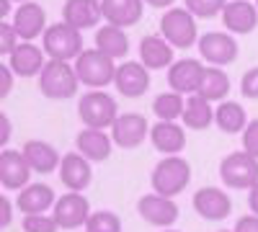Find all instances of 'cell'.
<instances>
[{
    "label": "cell",
    "instance_id": "ee69618b",
    "mask_svg": "<svg viewBox=\"0 0 258 232\" xmlns=\"http://www.w3.org/2000/svg\"><path fill=\"white\" fill-rule=\"evenodd\" d=\"M13 3H18V6H21V3H29V0H13Z\"/></svg>",
    "mask_w": 258,
    "mask_h": 232
},
{
    "label": "cell",
    "instance_id": "8d00e7d4",
    "mask_svg": "<svg viewBox=\"0 0 258 232\" xmlns=\"http://www.w3.org/2000/svg\"><path fill=\"white\" fill-rule=\"evenodd\" d=\"M240 93H243V98H248V101H258V65L250 67V70L243 75V80H240Z\"/></svg>",
    "mask_w": 258,
    "mask_h": 232
},
{
    "label": "cell",
    "instance_id": "603a6c76",
    "mask_svg": "<svg viewBox=\"0 0 258 232\" xmlns=\"http://www.w3.org/2000/svg\"><path fill=\"white\" fill-rule=\"evenodd\" d=\"M57 204V194L49 183H29L24 191H18L16 206L18 212L26 214H47L49 209H54Z\"/></svg>",
    "mask_w": 258,
    "mask_h": 232
},
{
    "label": "cell",
    "instance_id": "4dcf8cb0",
    "mask_svg": "<svg viewBox=\"0 0 258 232\" xmlns=\"http://www.w3.org/2000/svg\"><path fill=\"white\" fill-rule=\"evenodd\" d=\"M230 93V78L222 67H207L204 72V80H202V88H199V96H204L209 103L212 101H225Z\"/></svg>",
    "mask_w": 258,
    "mask_h": 232
},
{
    "label": "cell",
    "instance_id": "83f0119b",
    "mask_svg": "<svg viewBox=\"0 0 258 232\" xmlns=\"http://www.w3.org/2000/svg\"><path fill=\"white\" fill-rule=\"evenodd\" d=\"M214 124L217 129L225 134H243L248 126V114L243 109V103L238 101H222L217 109H214Z\"/></svg>",
    "mask_w": 258,
    "mask_h": 232
},
{
    "label": "cell",
    "instance_id": "e575fe53",
    "mask_svg": "<svg viewBox=\"0 0 258 232\" xmlns=\"http://www.w3.org/2000/svg\"><path fill=\"white\" fill-rule=\"evenodd\" d=\"M21 224H24V232H57L59 229L52 214H26Z\"/></svg>",
    "mask_w": 258,
    "mask_h": 232
},
{
    "label": "cell",
    "instance_id": "d6a6232c",
    "mask_svg": "<svg viewBox=\"0 0 258 232\" xmlns=\"http://www.w3.org/2000/svg\"><path fill=\"white\" fill-rule=\"evenodd\" d=\"M230 3V0H186V6L197 18H217L222 16L225 6Z\"/></svg>",
    "mask_w": 258,
    "mask_h": 232
},
{
    "label": "cell",
    "instance_id": "277c9868",
    "mask_svg": "<svg viewBox=\"0 0 258 232\" xmlns=\"http://www.w3.org/2000/svg\"><path fill=\"white\" fill-rule=\"evenodd\" d=\"M75 72L80 78V86H88L91 91H103L106 86H111L116 78V59L106 57L103 52L93 49H83V54L73 62Z\"/></svg>",
    "mask_w": 258,
    "mask_h": 232
},
{
    "label": "cell",
    "instance_id": "2e32d148",
    "mask_svg": "<svg viewBox=\"0 0 258 232\" xmlns=\"http://www.w3.org/2000/svg\"><path fill=\"white\" fill-rule=\"evenodd\" d=\"M13 29L18 31L21 41H34L36 36H44V31L49 29L47 26V11L41 8L39 3L29 0V3H21L11 18Z\"/></svg>",
    "mask_w": 258,
    "mask_h": 232
},
{
    "label": "cell",
    "instance_id": "ab89813d",
    "mask_svg": "<svg viewBox=\"0 0 258 232\" xmlns=\"http://www.w3.org/2000/svg\"><path fill=\"white\" fill-rule=\"evenodd\" d=\"M232 232H258V217L255 214H245L238 219V224L232 227Z\"/></svg>",
    "mask_w": 258,
    "mask_h": 232
},
{
    "label": "cell",
    "instance_id": "bcb514c9",
    "mask_svg": "<svg viewBox=\"0 0 258 232\" xmlns=\"http://www.w3.org/2000/svg\"><path fill=\"white\" fill-rule=\"evenodd\" d=\"M217 232H232V229H217Z\"/></svg>",
    "mask_w": 258,
    "mask_h": 232
},
{
    "label": "cell",
    "instance_id": "7c38bea8",
    "mask_svg": "<svg viewBox=\"0 0 258 232\" xmlns=\"http://www.w3.org/2000/svg\"><path fill=\"white\" fill-rule=\"evenodd\" d=\"M191 204L197 209V214L207 222H222L232 212V199L220 186H202L199 191L194 194Z\"/></svg>",
    "mask_w": 258,
    "mask_h": 232
},
{
    "label": "cell",
    "instance_id": "d6986e66",
    "mask_svg": "<svg viewBox=\"0 0 258 232\" xmlns=\"http://www.w3.org/2000/svg\"><path fill=\"white\" fill-rule=\"evenodd\" d=\"M114 86L124 98H140L150 91V70L142 65V62H121L116 67V78Z\"/></svg>",
    "mask_w": 258,
    "mask_h": 232
},
{
    "label": "cell",
    "instance_id": "7402d4cb",
    "mask_svg": "<svg viewBox=\"0 0 258 232\" xmlns=\"http://www.w3.org/2000/svg\"><path fill=\"white\" fill-rule=\"evenodd\" d=\"M140 62L153 72V70H168L176 62V49L168 44L160 34H147L140 41Z\"/></svg>",
    "mask_w": 258,
    "mask_h": 232
},
{
    "label": "cell",
    "instance_id": "5b68a950",
    "mask_svg": "<svg viewBox=\"0 0 258 232\" xmlns=\"http://www.w3.org/2000/svg\"><path fill=\"white\" fill-rule=\"evenodd\" d=\"M41 49L47 52L49 59L75 62L83 54V31H78L70 24H64V21L49 24V29L41 36Z\"/></svg>",
    "mask_w": 258,
    "mask_h": 232
},
{
    "label": "cell",
    "instance_id": "b9f144b4",
    "mask_svg": "<svg viewBox=\"0 0 258 232\" xmlns=\"http://www.w3.org/2000/svg\"><path fill=\"white\" fill-rule=\"evenodd\" d=\"M248 206H250V214H255V217H258V183L248 191Z\"/></svg>",
    "mask_w": 258,
    "mask_h": 232
},
{
    "label": "cell",
    "instance_id": "4316f807",
    "mask_svg": "<svg viewBox=\"0 0 258 232\" xmlns=\"http://www.w3.org/2000/svg\"><path fill=\"white\" fill-rule=\"evenodd\" d=\"M181 124L186 129H194V132H202V129H209L214 124V109L212 103L194 93V96H186V109H183V116H181Z\"/></svg>",
    "mask_w": 258,
    "mask_h": 232
},
{
    "label": "cell",
    "instance_id": "f546056e",
    "mask_svg": "<svg viewBox=\"0 0 258 232\" xmlns=\"http://www.w3.org/2000/svg\"><path fill=\"white\" fill-rule=\"evenodd\" d=\"M183 109H186V96H181L176 91L160 93L153 101V114L158 116V121H181Z\"/></svg>",
    "mask_w": 258,
    "mask_h": 232
},
{
    "label": "cell",
    "instance_id": "7dc6e473",
    "mask_svg": "<svg viewBox=\"0 0 258 232\" xmlns=\"http://www.w3.org/2000/svg\"><path fill=\"white\" fill-rule=\"evenodd\" d=\"M255 8H258V0H255Z\"/></svg>",
    "mask_w": 258,
    "mask_h": 232
},
{
    "label": "cell",
    "instance_id": "d4e9b609",
    "mask_svg": "<svg viewBox=\"0 0 258 232\" xmlns=\"http://www.w3.org/2000/svg\"><path fill=\"white\" fill-rule=\"evenodd\" d=\"M21 150H24V155H26V160H29V165H31L34 173L49 176V173L59 171L62 158H59V152H57L54 144H49V142H44V139H29L24 147H21Z\"/></svg>",
    "mask_w": 258,
    "mask_h": 232
},
{
    "label": "cell",
    "instance_id": "ac0fdd59",
    "mask_svg": "<svg viewBox=\"0 0 258 232\" xmlns=\"http://www.w3.org/2000/svg\"><path fill=\"white\" fill-rule=\"evenodd\" d=\"M16 78H39L47 65V52L36 47L34 41H21V47L6 59Z\"/></svg>",
    "mask_w": 258,
    "mask_h": 232
},
{
    "label": "cell",
    "instance_id": "1f68e13d",
    "mask_svg": "<svg viewBox=\"0 0 258 232\" xmlns=\"http://www.w3.org/2000/svg\"><path fill=\"white\" fill-rule=\"evenodd\" d=\"M85 232H121V219L116 212L109 209H98L85 222Z\"/></svg>",
    "mask_w": 258,
    "mask_h": 232
},
{
    "label": "cell",
    "instance_id": "74e56055",
    "mask_svg": "<svg viewBox=\"0 0 258 232\" xmlns=\"http://www.w3.org/2000/svg\"><path fill=\"white\" fill-rule=\"evenodd\" d=\"M13 70L8 67V62H3L0 65V98H8L11 91H13Z\"/></svg>",
    "mask_w": 258,
    "mask_h": 232
},
{
    "label": "cell",
    "instance_id": "f1b7e54d",
    "mask_svg": "<svg viewBox=\"0 0 258 232\" xmlns=\"http://www.w3.org/2000/svg\"><path fill=\"white\" fill-rule=\"evenodd\" d=\"M93 41H96V49L103 52L106 57H111V59H121L129 52V36H126V31L119 29V26H111V24L101 26L96 31Z\"/></svg>",
    "mask_w": 258,
    "mask_h": 232
},
{
    "label": "cell",
    "instance_id": "d590c367",
    "mask_svg": "<svg viewBox=\"0 0 258 232\" xmlns=\"http://www.w3.org/2000/svg\"><path fill=\"white\" fill-rule=\"evenodd\" d=\"M240 142H243V150L253 158H258V119H250L245 132L240 134Z\"/></svg>",
    "mask_w": 258,
    "mask_h": 232
},
{
    "label": "cell",
    "instance_id": "6da1fadb",
    "mask_svg": "<svg viewBox=\"0 0 258 232\" xmlns=\"http://www.w3.org/2000/svg\"><path fill=\"white\" fill-rule=\"evenodd\" d=\"M80 88V78L75 72L73 62H62V59H49L44 70L39 75V91L49 101H68L75 98Z\"/></svg>",
    "mask_w": 258,
    "mask_h": 232
},
{
    "label": "cell",
    "instance_id": "484cf974",
    "mask_svg": "<svg viewBox=\"0 0 258 232\" xmlns=\"http://www.w3.org/2000/svg\"><path fill=\"white\" fill-rule=\"evenodd\" d=\"M101 8H103L106 24L126 29V26H135L142 18L145 0H101Z\"/></svg>",
    "mask_w": 258,
    "mask_h": 232
},
{
    "label": "cell",
    "instance_id": "44dd1931",
    "mask_svg": "<svg viewBox=\"0 0 258 232\" xmlns=\"http://www.w3.org/2000/svg\"><path fill=\"white\" fill-rule=\"evenodd\" d=\"M75 150L88 158L91 163H103L111 158V150H114V139H111V132H103V129H88L83 126L75 137Z\"/></svg>",
    "mask_w": 258,
    "mask_h": 232
},
{
    "label": "cell",
    "instance_id": "e0dca14e",
    "mask_svg": "<svg viewBox=\"0 0 258 232\" xmlns=\"http://www.w3.org/2000/svg\"><path fill=\"white\" fill-rule=\"evenodd\" d=\"M220 21H222L225 31H230L232 36H243L258 26V8L250 0H230Z\"/></svg>",
    "mask_w": 258,
    "mask_h": 232
},
{
    "label": "cell",
    "instance_id": "836d02e7",
    "mask_svg": "<svg viewBox=\"0 0 258 232\" xmlns=\"http://www.w3.org/2000/svg\"><path fill=\"white\" fill-rule=\"evenodd\" d=\"M18 47H21V36L13 29V24L11 21H0V54L8 59Z\"/></svg>",
    "mask_w": 258,
    "mask_h": 232
},
{
    "label": "cell",
    "instance_id": "30bf717a",
    "mask_svg": "<svg viewBox=\"0 0 258 232\" xmlns=\"http://www.w3.org/2000/svg\"><path fill=\"white\" fill-rule=\"evenodd\" d=\"M150 121L137 114V111H126V114H119V119L114 121L111 126V139L114 144H119L121 150H135V147H140L145 139H150Z\"/></svg>",
    "mask_w": 258,
    "mask_h": 232
},
{
    "label": "cell",
    "instance_id": "8fae6325",
    "mask_svg": "<svg viewBox=\"0 0 258 232\" xmlns=\"http://www.w3.org/2000/svg\"><path fill=\"white\" fill-rule=\"evenodd\" d=\"M31 165L24 155V150H11L6 147L0 152V183L6 191H24L31 183Z\"/></svg>",
    "mask_w": 258,
    "mask_h": 232
},
{
    "label": "cell",
    "instance_id": "ba28073f",
    "mask_svg": "<svg viewBox=\"0 0 258 232\" xmlns=\"http://www.w3.org/2000/svg\"><path fill=\"white\" fill-rule=\"evenodd\" d=\"M197 47H199L202 59L209 62V67H227L240 54L238 39L230 31H207V34H202Z\"/></svg>",
    "mask_w": 258,
    "mask_h": 232
},
{
    "label": "cell",
    "instance_id": "4fadbf2b",
    "mask_svg": "<svg viewBox=\"0 0 258 232\" xmlns=\"http://www.w3.org/2000/svg\"><path fill=\"white\" fill-rule=\"evenodd\" d=\"M91 201L85 199V194H78V191H68L64 196L57 199L54 209H52V217L57 219L59 229H78V227H85L91 217Z\"/></svg>",
    "mask_w": 258,
    "mask_h": 232
},
{
    "label": "cell",
    "instance_id": "9c48e42d",
    "mask_svg": "<svg viewBox=\"0 0 258 232\" xmlns=\"http://www.w3.org/2000/svg\"><path fill=\"white\" fill-rule=\"evenodd\" d=\"M137 214L153 227H160V229H173V224L178 222V204L168 196H160V194H145L140 196L137 201Z\"/></svg>",
    "mask_w": 258,
    "mask_h": 232
},
{
    "label": "cell",
    "instance_id": "f6af8a7d",
    "mask_svg": "<svg viewBox=\"0 0 258 232\" xmlns=\"http://www.w3.org/2000/svg\"><path fill=\"white\" fill-rule=\"evenodd\" d=\"M163 232H178V229H163Z\"/></svg>",
    "mask_w": 258,
    "mask_h": 232
},
{
    "label": "cell",
    "instance_id": "52a82bcc",
    "mask_svg": "<svg viewBox=\"0 0 258 232\" xmlns=\"http://www.w3.org/2000/svg\"><path fill=\"white\" fill-rule=\"evenodd\" d=\"M220 178L227 188L250 191L258 183V158L248 155L245 150H235V152L225 155L220 163Z\"/></svg>",
    "mask_w": 258,
    "mask_h": 232
},
{
    "label": "cell",
    "instance_id": "7a4b0ae2",
    "mask_svg": "<svg viewBox=\"0 0 258 232\" xmlns=\"http://www.w3.org/2000/svg\"><path fill=\"white\" fill-rule=\"evenodd\" d=\"M150 183H153V191L168 199H176L178 194L186 191V186L191 183V165L186 158L173 155V158H163L153 173H150Z\"/></svg>",
    "mask_w": 258,
    "mask_h": 232
},
{
    "label": "cell",
    "instance_id": "60d3db41",
    "mask_svg": "<svg viewBox=\"0 0 258 232\" xmlns=\"http://www.w3.org/2000/svg\"><path fill=\"white\" fill-rule=\"evenodd\" d=\"M11 142V119L8 114H0V144H8Z\"/></svg>",
    "mask_w": 258,
    "mask_h": 232
},
{
    "label": "cell",
    "instance_id": "ffe728a7",
    "mask_svg": "<svg viewBox=\"0 0 258 232\" xmlns=\"http://www.w3.org/2000/svg\"><path fill=\"white\" fill-rule=\"evenodd\" d=\"M150 142L163 158L181 155L186 147V126L178 121H158L150 129Z\"/></svg>",
    "mask_w": 258,
    "mask_h": 232
},
{
    "label": "cell",
    "instance_id": "8992f818",
    "mask_svg": "<svg viewBox=\"0 0 258 232\" xmlns=\"http://www.w3.org/2000/svg\"><path fill=\"white\" fill-rule=\"evenodd\" d=\"M78 116H80L83 126L106 132L119 119V106L106 91H88L78 101Z\"/></svg>",
    "mask_w": 258,
    "mask_h": 232
},
{
    "label": "cell",
    "instance_id": "5bb4252c",
    "mask_svg": "<svg viewBox=\"0 0 258 232\" xmlns=\"http://www.w3.org/2000/svg\"><path fill=\"white\" fill-rule=\"evenodd\" d=\"M204 72H207V65L199 59H188V57L176 59L168 67V86H170V91H176L181 96H194L202 88Z\"/></svg>",
    "mask_w": 258,
    "mask_h": 232
},
{
    "label": "cell",
    "instance_id": "3957f363",
    "mask_svg": "<svg viewBox=\"0 0 258 232\" xmlns=\"http://www.w3.org/2000/svg\"><path fill=\"white\" fill-rule=\"evenodd\" d=\"M160 36L168 41L173 49H191L194 44H199V26L197 16L188 8H168L160 18Z\"/></svg>",
    "mask_w": 258,
    "mask_h": 232
},
{
    "label": "cell",
    "instance_id": "cb8c5ba5",
    "mask_svg": "<svg viewBox=\"0 0 258 232\" xmlns=\"http://www.w3.org/2000/svg\"><path fill=\"white\" fill-rule=\"evenodd\" d=\"M101 18H103L101 0H64L62 6V21L75 26L78 31L98 26Z\"/></svg>",
    "mask_w": 258,
    "mask_h": 232
},
{
    "label": "cell",
    "instance_id": "9a60e30c",
    "mask_svg": "<svg viewBox=\"0 0 258 232\" xmlns=\"http://www.w3.org/2000/svg\"><path fill=\"white\" fill-rule=\"evenodd\" d=\"M57 173H59L62 186H68V191L83 194L85 188L91 186V181H93V163L88 158H83L75 150V152L62 155V163H59V171Z\"/></svg>",
    "mask_w": 258,
    "mask_h": 232
},
{
    "label": "cell",
    "instance_id": "f35d334b",
    "mask_svg": "<svg viewBox=\"0 0 258 232\" xmlns=\"http://www.w3.org/2000/svg\"><path fill=\"white\" fill-rule=\"evenodd\" d=\"M13 222V204L8 196H0V227H11Z\"/></svg>",
    "mask_w": 258,
    "mask_h": 232
},
{
    "label": "cell",
    "instance_id": "7bdbcfd3",
    "mask_svg": "<svg viewBox=\"0 0 258 232\" xmlns=\"http://www.w3.org/2000/svg\"><path fill=\"white\" fill-rule=\"evenodd\" d=\"M145 3L147 6H153V8H173V3H176V0H145Z\"/></svg>",
    "mask_w": 258,
    "mask_h": 232
}]
</instances>
